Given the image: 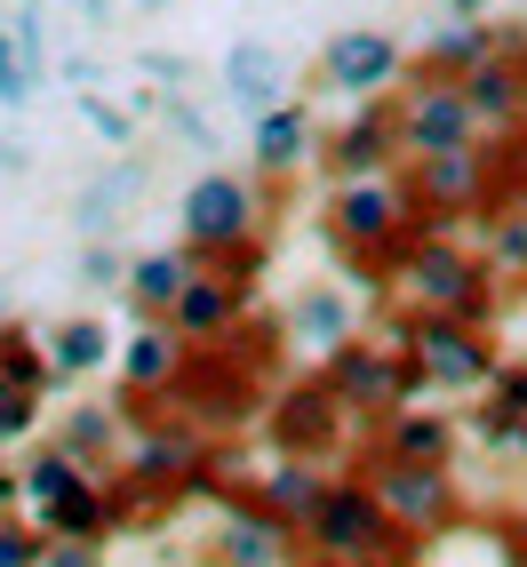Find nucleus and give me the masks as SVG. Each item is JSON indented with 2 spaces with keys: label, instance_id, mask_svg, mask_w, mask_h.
Here are the masks:
<instances>
[{
  "label": "nucleus",
  "instance_id": "15",
  "mask_svg": "<svg viewBox=\"0 0 527 567\" xmlns=\"http://www.w3.org/2000/svg\"><path fill=\"white\" fill-rule=\"evenodd\" d=\"M208 496H224V527H216V559L224 567H288L296 527H280L264 512L256 487H208Z\"/></svg>",
  "mask_w": 527,
  "mask_h": 567
},
{
  "label": "nucleus",
  "instance_id": "13",
  "mask_svg": "<svg viewBox=\"0 0 527 567\" xmlns=\"http://www.w3.org/2000/svg\"><path fill=\"white\" fill-rule=\"evenodd\" d=\"M320 121H312V104L304 96H288V104H272V112H256L248 121V176L256 184H280V176H296L304 161H320Z\"/></svg>",
  "mask_w": 527,
  "mask_h": 567
},
{
  "label": "nucleus",
  "instance_id": "14",
  "mask_svg": "<svg viewBox=\"0 0 527 567\" xmlns=\"http://www.w3.org/2000/svg\"><path fill=\"white\" fill-rule=\"evenodd\" d=\"M216 81H224V96H232L240 121H256V112H272V104L296 96V72H288V56L264 41V32H240V41L216 56Z\"/></svg>",
  "mask_w": 527,
  "mask_h": 567
},
{
  "label": "nucleus",
  "instance_id": "5",
  "mask_svg": "<svg viewBox=\"0 0 527 567\" xmlns=\"http://www.w3.org/2000/svg\"><path fill=\"white\" fill-rule=\"evenodd\" d=\"M400 344L416 352L424 392H440V400L487 392V375L504 368V352H496V336H487V320H464V312H416V320L400 328Z\"/></svg>",
  "mask_w": 527,
  "mask_h": 567
},
{
  "label": "nucleus",
  "instance_id": "28",
  "mask_svg": "<svg viewBox=\"0 0 527 567\" xmlns=\"http://www.w3.org/2000/svg\"><path fill=\"white\" fill-rule=\"evenodd\" d=\"M487 264L504 280H527V200H487Z\"/></svg>",
  "mask_w": 527,
  "mask_h": 567
},
{
  "label": "nucleus",
  "instance_id": "30",
  "mask_svg": "<svg viewBox=\"0 0 527 567\" xmlns=\"http://www.w3.org/2000/svg\"><path fill=\"white\" fill-rule=\"evenodd\" d=\"M17 64H24V81H32V96H41V81H49V9L41 0H17Z\"/></svg>",
  "mask_w": 527,
  "mask_h": 567
},
{
  "label": "nucleus",
  "instance_id": "36",
  "mask_svg": "<svg viewBox=\"0 0 527 567\" xmlns=\"http://www.w3.org/2000/svg\"><path fill=\"white\" fill-rule=\"evenodd\" d=\"M41 567H104V544H89V536H49V544H41Z\"/></svg>",
  "mask_w": 527,
  "mask_h": 567
},
{
  "label": "nucleus",
  "instance_id": "26",
  "mask_svg": "<svg viewBox=\"0 0 527 567\" xmlns=\"http://www.w3.org/2000/svg\"><path fill=\"white\" fill-rule=\"evenodd\" d=\"M81 480H89V464L72 456V447L41 440V447H32V464H24V512L41 519V512H49L56 496H72V487H81Z\"/></svg>",
  "mask_w": 527,
  "mask_h": 567
},
{
  "label": "nucleus",
  "instance_id": "43",
  "mask_svg": "<svg viewBox=\"0 0 527 567\" xmlns=\"http://www.w3.org/2000/svg\"><path fill=\"white\" fill-rule=\"evenodd\" d=\"M176 9V0H136V17H168Z\"/></svg>",
  "mask_w": 527,
  "mask_h": 567
},
{
  "label": "nucleus",
  "instance_id": "1",
  "mask_svg": "<svg viewBox=\"0 0 527 567\" xmlns=\"http://www.w3.org/2000/svg\"><path fill=\"white\" fill-rule=\"evenodd\" d=\"M304 544H312L320 567H416V536L384 512L368 472H335L320 512L304 519Z\"/></svg>",
  "mask_w": 527,
  "mask_h": 567
},
{
  "label": "nucleus",
  "instance_id": "33",
  "mask_svg": "<svg viewBox=\"0 0 527 567\" xmlns=\"http://www.w3.org/2000/svg\"><path fill=\"white\" fill-rule=\"evenodd\" d=\"M81 280H89L96 296L128 288V264H121V248H112V240H89V248H81Z\"/></svg>",
  "mask_w": 527,
  "mask_h": 567
},
{
  "label": "nucleus",
  "instance_id": "10",
  "mask_svg": "<svg viewBox=\"0 0 527 567\" xmlns=\"http://www.w3.org/2000/svg\"><path fill=\"white\" fill-rule=\"evenodd\" d=\"M392 104H400V144H407V161H416V153H456V144H479V136H487V128L472 121L464 81H440V72H416Z\"/></svg>",
  "mask_w": 527,
  "mask_h": 567
},
{
  "label": "nucleus",
  "instance_id": "24",
  "mask_svg": "<svg viewBox=\"0 0 527 567\" xmlns=\"http://www.w3.org/2000/svg\"><path fill=\"white\" fill-rule=\"evenodd\" d=\"M352 336V312H344V296L335 288H312V296H296V312H288V352H335Z\"/></svg>",
  "mask_w": 527,
  "mask_h": 567
},
{
  "label": "nucleus",
  "instance_id": "22",
  "mask_svg": "<svg viewBox=\"0 0 527 567\" xmlns=\"http://www.w3.org/2000/svg\"><path fill=\"white\" fill-rule=\"evenodd\" d=\"M504 41H496V24L487 17H447L432 41H424V56H416V72H440V81H464L472 64H487Z\"/></svg>",
  "mask_w": 527,
  "mask_h": 567
},
{
  "label": "nucleus",
  "instance_id": "4",
  "mask_svg": "<svg viewBox=\"0 0 527 567\" xmlns=\"http://www.w3.org/2000/svg\"><path fill=\"white\" fill-rule=\"evenodd\" d=\"M360 415L344 408V392L320 375H288V384H272V400H264V440H272V456H312V464H335L352 447Z\"/></svg>",
  "mask_w": 527,
  "mask_h": 567
},
{
  "label": "nucleus",
  "instance_id": "46",
  "mask_svg": "<svg viewBox=\"0 0 527 567\" xmlns=\"http://www.w3.org/2000/svg\"><path fill=\"white\" fill-rule=\"evenodd\" d=\"M312 567H320V559H312Z\"/></svg>",
  "mask_w": 527,
  "mask_h": 567
},
{
  "label": "nucleus",
  "instance_id": "3",
  "mask_svg": "<svg viewBox=\"0 0 527 567\" xmlns=\"http://www.w3.org/2000/svg\"><path fill=\"white\" fill-rule=\"evenodd\" d=\"M392 280L407 288L416 312H464V320L496 312V264L472 256L456 233H407V248L392 256Z\"/></svg>",
  "mask_w": 527,
  "mask_h": 567
},
{
  "label": "nucleus",
  "instance_id": "21",
  "mask_svg": "<svg viewBox=\"0 0 527 567\" xmlns=\"http://www.w3.org/2000/svg\"><path fill=\"white\" fill-rule=\"evenodd\" d=\"M200 264H208V256L184 248V240H176V248H153V256H136V264H128V305H136L144 320H168V305L193 288Z\"/></svg>",
  "mask_w": 527,
  "mask_h": 567
},
{
  "label": "nucleus",
  "instance_id": "42",
  "mask_svg": "<svg viewBox=\"0 0 527 567\" xmlns=\"http://www.w3.org/2000/svg\"><path fill=\"white\" fill-rule=\"evenodd\" d=\"M440 9H447V17H479V9H487V0H440Z\"/></svg>",
  "mask_w": 527,
  "mask_h": 567
},
{
  "label": "nucleus",
  "instance_id": "6",
  "mask_svg": "<svg viewBox=\"0 0 527 567\" xmlns=\"http://www.w3.org/2000/svg\"><path fill=\"white\" fill-rule=\"evenodd\" d=\"M400 184H407V208H416V233H447V224H464L496 200V161H487V144L416 153L400 161Z\"/></svg>",
  "mask_w": 527,
  "mask_h": 567
},
{
  "label": "nucleus",
  "instance_id": "40",
  "mask_svg": "<svg viewBox=\"0 0 527 567\" xmlns=\"http://www.w3.org/2000/svg\"><path fill=\"white\" fill-rule=\"evenodd\" d=\"M24 168H32V153H24L17 136H0V176H24Z\"/></svg>",
  "mask_w": 527,
  "mask_h": 567
},
{
  "label": "nucleus",
  "instance_id": "38",
  "mask_svg": "<svg viewBox=\"0 0 527 567\" xmlns=\"http://www.w3.org/2000/svg\"><path fill=\"white\" fill-rule=\"evenodd\" d=\"M144 72H153L161 89H184V56H168V49H153V56H144Z\"/></svg>",
  "mask_w": 527,
  "mask_h": 567
},
{
  "label": "nucleus",
  "instance_id": "19",
  "mask_svg": "<svg viewBox=\"0 0 527 567\" xmlns=\"http://www.w3.org/2000/svg\"><path fill=\"white\" fill-rule=\"evenodd\" d=\"M184 352H193V344H184L168 320H144L128 344H121V392H128V400H161V392L176 384Z\"/></svg>",
  "mask_w": 527,
  "mask_h": 567
},
{
  "label": "nucleus",
  "instance_id": "2",
  "mask_svg": "<svg viewBox=\"0 0 527 567\" xmlns=\"http://www.w3.org/2000/svg\"><path fill=\"white\" fill-rule=\"evenodd\" d=\"M407 233H416V208H407L400 168H392V176H352V184H335V200H328V240H335V256H344L360 280L392 272V256L407 248Z\"/></svg>",
  "mask_w": 527,
  "mask_h": 567
},
{
  "label": "nucleus",
  "instance_id": "35",
  "mask_svg": "<svg viewBox=\"0 0 527 567\" xmlns=\"http://www.w3.org/2000/svg\"><path fill=\"white\" fill-rule=\"evenodd\" d=\"M32 104V81H24V64H17V32L0 24V112H24Z\"/></svg>",
  "mask_w": 527,
  "mask_h": 567
},
{
  "label": "nucleus",
  "instance_id": "29",
  "mask_svg": "<svg viewBox=\"0 0 527 567\" xmlns=\"http://www.w3.org/2000/svg\"><path fill=\"white\" fill-rule=\"evenodd\" d=\"M153 112L168 121V136H184V144H193L200 161H224V136H216V121H208V112H200L193 96H184V89H153Z\"/></svg>",
  "mask_w": 527,
  "mask_h": 567
},
{
  "label": "nucleus",
  "instance_id": "9",
  "mask_svg": "<svg viewBox=\"0 0 527 567\" xmlns=\"http://www.w3.org/2000/svg\"><path fill=\"white\" fill-rule=\"evenodd\" d=\"M368 487L384 496V512L407 527V536H456L464 519V487L447 464H407V456H368Z\"/></svg>",
  "mask_w": 527,
  "mask_h": 567
},
{
  "label": "nucleus",
  "instance_id": "7",
  "mask_svg": "<svg viewBox=\"0 0 527 567\" xmlns=\"http://www.w3.org/2000/svg\"><path fill=\"white\" fill-rule=\"evenodd\" d=\"M328 384L344 392V408L360 424H375L384 408H407L424 400V368L407 344H375V336H344V344L328 352Z\"/></svg>",
  "mask_w": 527,
  "mask_h": 567
},
{
  "label": "nucleus",
  "instance_id": "31",
  "mask_svg": "<svg viewBox=\"0 0 527 567\" xmlns=\"http://www.w3.org/2000/svg\"><path fill=\"white\" fill-rule=\"evenodd\" d=\"M72 104H81V121H89V128L112 144V153H128V144H136V104H112L96 81H89L81 96H72Z\"/></svg>",
  "mask_w": 527,
  "mask_h": 567
},
{
  "label": "nucleus",
  "instance_id": "11",
  "mask_svg": "<svg viewBox=\"0 0 527 567\" xmlns=\"http://www.w3.org/2000/svg\"><path fill=\"white\" fill-rule=\"evenodd\" d=\"M400 161H407V144H400V104H392V89H384V96H360L352 121L320 144V168H328L335 184H352V176H392Z\"/></svg>",
  "mask_w": 527,
  "mask_h": 567
},
{
  "label": "nucleus",
  "instance_id": "37",
  "mask_svg": "<svg viewBox=\"0 0 527 567\" xmlns=\"http://www.w3.org/2000/svg\"><path fill=\"white\" fill-rule=\"evenodd\" d=\"M487 400L512 408V415H527V360H504L496 375H487Z\"/></svg>",
  "mask_w": 527,
  "mask_h": 567
},
{
  "label": "nucleus",
  "instance_id": "41",
  "mask_svg": "<svg viewBox=\"0 0 527 567\" xmlns=\"http://www.w3.org/2000/svg\"><path fill=\"white\" fill-rule=\"evenodd\" d=\"M81 17H89V32H104L112 24V0H81Z\"/></svg>",
  "mask_w": 527,
  "mask_h": 567
},
{
  "label": "nucleus",
  "instance_id": "18",
  "mask_svg": "<svg viewBox=\"0 0 527 567\" xmlns=\"http://www.w3.org/2000/svg\"><path fill=\"white\" fill-rule=\"evenodd\" d=\"M248 487H256V504L272 512L280 527H296V536H304V519L320 512V496L335 487V464H312V456H280L272 472H264V480H248Z\"/></svg>",
  "mask_w": 527,
  "mask_h": 567
},
{
  "label": "nucleus",
  "instance_id": "17",
  "mask_svg": "<svg viewBox=\"0 0 527 567\" xmlns=\"http://www.w3.org/2000/svg\"><path fill=\"white\" fill-rule=\"evenodd\" d=\"M464 96H472V121H479L487 136H519V128H527V56L496 49L487 64L464 72Z\"/></svg>",
  "mask_w": 527,
  "mask_h": 567
},
{
  "label": "nucleus",
  "instance_id": "27",
  "mask_svg": "<svg viewBox=\"0 0 527 567\" xmlns=\"http://www.w3.org/2000/svg\"><path fill=\"white\" fill-rule=\"evenodd\" d=\"M0 384H32V392H49V384H56L49 336H32L24 320H0Z\"/></svg>",
  "mask_w": 527,
  "mask_h": 567
},
{
  "label": "nucleus",
  "instance_id": "39",
  "mask_svg": "<svg viewBox=\"0 0 527 567\" xmlns=\"http://www.w3.org/2000/svg\"><path fill=\"white\" fill-rule=\"evenodd\" d=\"M17 512H24V472L0 464V519H17Z\"/></svg>",
  "mask_w": 527,
  "mask_h": 567
},
{
  "label": "nucleus",
  "instance_id": "16",
  "mask_svg": "<svg viewBox=\"0 0 527 567\" xmlns=\"http://www.w3.org/2000/svg\"><path fill=\"white\" fill-rule=\"evenodd\" d=\"M368 432H375V456H407V464H456V440H464L456 415H447V408H424V400L384 408Z\"/></svg>",
  "mask_w": 527,
  "mask_h": 567
},
{
  "label": "nucleus",
  "instance_id": "20",
  "mask_svg": "<svg viewBox=\"0 0 527 567\" xmlns=\"http://www.w3.org/2000/svg\"><path fill=\"white\" fill-rule=\"evenodd\" d=\"M136 193H144V161H112V168H96L81 193H72V224H81V240H112Z\"/></svg>",
  "mask_w": 527,
  "mask_h": 567
},
{
  "label": "nucleus",
  "instance_id": "44",
  "mask_svg": "<svg viewBox=\"0 0 527 567\" xmlns=\"http://www.w3.org/2000/svg\"><path fill=\"white\" fill-rule=\"evenodd\" d=\"M519 567H527V551H519Z\"/></svg>",
  "mask_w": 527,
  "mask_h": 567
},
{
  "label": "nucleus",
  "instance_id": "45",
  "mask_svg": "<svg viewBox=\"0 0 527 567\" xmlns=\"http://www.w3.org/2000/svg\"><path fill=\"white\" fill-rule=\"evenodd\" d=\"M519 24H527V17H519Z\"/></svg>",
  "mask_w": 527,
  "mask_h": 567
},
{
  "label": "nucleus",
  "instance_id": "25",
  "mask_svg": "<svg viewBox=\"0 0 527 567\" xmlns=\"http://www.w3.org/2000/svg\"><path fill=\"white\" fill-rule=\"evenodd\" d=\"M49 360H56V375H96V368L112 360V328H104L96 312L56 320V328H49Z\"/></svg>",
  "mask_w": 527,
  "mask_h": 567
},
{
  "label": "nucleus",
  "instance_id": "34",
  "mask_svg": "<svg viewBox=\"0 0 527 567\" xmlns=\"http://www.w3.org/2000/svg\"><path fill=\"white\" fill-rule=\"evenodd\" d=\"M41 519H0V567H41Z\"/></svg>",
  "mask_w": 527,
  "mask_h": 567
},
{
  "label": "nucleus",
  "instance_id": "23",
  "mask_svg": "<svg viewBox=\"0 0 527 567\" xmlns=\"http://www.w3.org/2000/svg\"><path fill=\"white\" fill-rule=\"evenodd\" d=\"M56 447H72L89 472H112V464H121V415L96 408V400L64 408V415H56Z\"/></svg>",
  "mask_w": 527,
  "mask_h": 567
},
{
  "label": "nucleus",
  "instance_id": "12",
  "mask_svg": "<svg viewBox=\"0 0 527 567\" xmlns=\"http://www.w3.org/2000/svg\"><path fill=\"white\" fill-rule=\"evenodd\" d=\"M400 72H407V49L375 24L328 32V49H320V89H335V96H384V89H400Z\"/></svg>",
  "mask_w": 527,
  "mask_h": 567
},
{
  "label": "nucleus",
  "instance_id": "32",
  "mask_svg": "<svg viewBox=\"0 0 527 567\" xmlns=\"http://www.w3.org/2000/svg\"><path fill=\"white\" fill-rule=\"evenodd\" d=\"M32 432H41V392L32 384H0V447L32 440Z\"/></svg>",
  "mask_w": 527,
  "mask_h": 567
},
{
  "label": "nucleus",
  "instance_id": "8",
  "mask_svg": "<svg viewBox=\"0 0 527 567\" xmlns=\"http://www.w3.org/2000/svg\"><path fill=\"white\" fill-rule=\"evenodd\" d=\"M176 224H184V248H200V256L248 248V240H256V224H264L256 176H232V168L193 176V184H184V200H176Z\"/></svg>",
  "mask_w": 527,
  "mask_h": 567
}]
</instances>
